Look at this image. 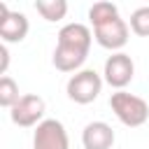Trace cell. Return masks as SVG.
<instances>
[{
	"instance_id": "1",
	"label": "cell",
	"mask_w": 149,
	"mask_h": 149,
	"mask_svg": "<svg viewBox=\"0 0 149 149\" xmlns=\"http://www.w3.org/2000/svg\"><path fill=\"white\" fill-rule=\"evenodd\" d=\"M56 37L58 40L51 58L54 68L61 72H79V68L84 65L91 51V42H93L91 28L84 23H68L58 30Z\"/></svg>"
},
{
	"instance_id": "2",
	"label": "cell",
	"mask_w": 149,
	"mask_h": 149,
	"mask_svg": "<svg viewBox=\"0 0 149 149\" xmlns=\"http://www.w3.org/2000/svg\"><path fill=\"white\" fill-rule=\"evenodd\" d=\"M109 107L114 112V116L128 126V128H140L147 123L149 119V102L135 93H128V91H116L112 93L109 98Z\"/></svg>"
},
{
	"instance_id": "3",
	"label": "cell",
	"mask_w": 149,
	"mask_h": 149,
	"mask_svg": "<svg viewBox=\"0 0 149 149\" xmlns=\"http://www.w3.org/2000/svg\"><path fill=\"white\" fill-rule=\"evenodd\" d=\"M102 81H105V79H102L95 70L86 68V70L74 72V74L68 79L65 93H68V98H70L72 102H77V105H88V102H93V100L100 95Z\"/></svg>"
},
{
	"instance_id": "4",
	"label": "cell",
	"mask_w": 149,
	"mask_h": 149,
	"mask_svg": "<svg viewBox=\"0 0 149 149\" xmlns=\"http://www.w3.org/2000/svg\"><path fill=\"white\" fill-rule=\"evenodd\" d=\"M128 37H130V26L116 16L107 23H100V26H93V40L102 47V49H109V51H121L126 44H128Z\"/></svg>"
},
{
	"instance_id": "5",
	"label": "cell",
	"mask_w": 149,
	"mask_h": 149,
	"mask_svg": "<svg viewBox=\"0 0 149 149\" xmlns=\"http://www.w3.org/2000/svg\"><path fill=\"white\" fill-rule=\"evenodd\" d=\"M133 77H135V63H133V58H130L128 54L116 51V54H112V56L105 61L102 79H105L112 88L123 91V88L133 81Z\"/></svg>"
},
{
	"instance_id": "6",
	"label": "cell",
	"mask_w": 149,
	"mask_h": 149,
	"mask_svg": "<svg viewBox=\"0 0 149 149\" xmlns=\"http://www.w3.org/2000/svg\"><path fill=\"white\" fill-rule=\"evenodd\" d=\"M33 149H70V137L65 126L58 119H44L40 126H35Z\"/></svg>"
},
{
	"instance_id": "7",
	"label": "cell",
	"mask_w": 149,
	"mask_h": 149,
	"mask_svg": "<svg viewBox=\"0 0 149 149\" xmlns=\"http://www.w3.org/2000/svg\"><path fill=\"white\" fill-rule=\"evenodd\" d=\"M9 116H12V123L19 126V128H33V126H40L44 119V100L35 93H26L21 95V100L9 109Z\"/></svg>"
},
{
	"instance_id": "8",
	"label": "cell",
	"mask_w": 149,
	"mask_h": 149,
	"mask_svg": "<svg viewBox=\"0 0 149 149\" xmlns=\"http://www.w3.org/2000/svg\"><path fill=\"white\" fill-rule=\"evenodd\" d=\"M28 30H30V23H28L26 14L12 12L5 2H0V37H2V44L23 42Z\"/></svg>"
},
{
	"instance_id": "9",
	"label": "cell",
	"mask_w": 149,
	"mask_h": 149,
	"mask_svg": "<svg viewBox=\"0 0 149 149\" xmlns=\"http://www.w3.org/2000/svg\"><path fill=\"white\" fill-rule=\"evenodd\" d=\"M84 149H112L114 147V130L105 121H91L81 130Z\"/></svg>"
},
{
	"instance_id": "10",
	"label": "cell",
	"mask_w": 149,
	"mask_h": 149,
	"mask_svg": "<svg viewBox=\"0 0 149 149\" xmlns=\"http://www.w3.org/2000/svg\"><path fill=\"white\" fill-rule=\"evenodd\" d=\"M35 9H37V14H42L44 21L54 23V21L65 19V14H68V2H65V0H37V2H35Z\"/></svg>"
},
{
	"instance_id": "11",
	"label": "cell",
	"mask_w": 149,
	"mask_h": 149,
	"mask_svg": "<svg viewBox=\"0 0 149 149\" xmlns=\"http://www.w3.org/2000/svg\"><path fill=\"white\" fill-rule=\"evenodd\" d=\"M116 16H119V7L114 2H105L102 0V2H93L88 7V21H91V26L107 23V21H112Z\"/></svg>"
},
{
	"instance_id": "12",
	"label": "cell",
	"mask_w": 149,
	"mask_h": 149,
	"mask_svg": "<svg viewBox=\"0 0 149 149\" xmlns=\"http://www.w3.org/2000/svg\"><path fill=\"white\" fill-rule=\"evenodd\" d=\"M19 100H21V95H19V84H16L9 74L0 77V105H2L5 109H12Z\"/></svg>"
},
{
	"instance_id": "13",
	"label": "cell",
	"mask_w": 149,
	"mask_h": 149,
	"mask_svg": "<svg viewBox=\"0 0 149 149\" xmlns=\"http://www.w3.org/2000/svg\"><path fill=\"white\" fill-rule=\"evenodd\" d=\"M130 30L137 37H149V5L137 7L130 14Z\"/></svg>"
},
{
	"instance_id": "14",
	"label": "cell",
	"mask_w": 149,
	"mask_h": 149,
	"mask_svg": "<svg viewBox=\"0 0 149 149\" xmlns=\"http://www.w3.org/2000/svg\"><path fill=\"white\" fill-rule=\"evenodd\" d=\"M7 65H9V49L7 44H0V74H7Z\"/></svg>"
}]
</instances>
